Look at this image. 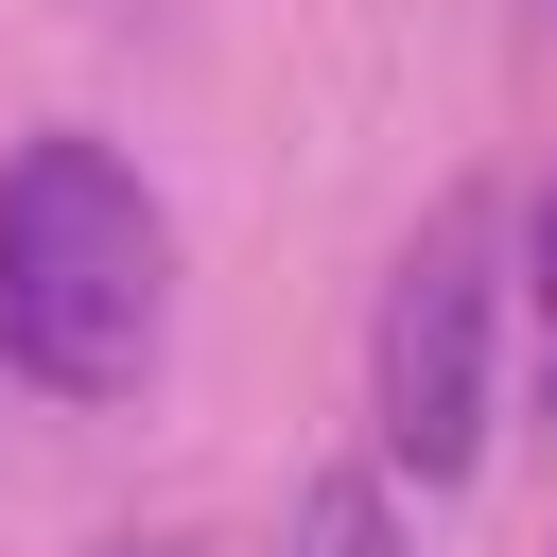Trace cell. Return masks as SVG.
<instances>
[{"label":"cell","instance_id":"cell-1","mask_svg":"<svg viewBox=\"0 0 557 557\" xmlns=\"http://www.w3.org/2000/svg\"><path fill=\"white\" fill-rule=\"evenodd\" d=\"M157 331H174V226H157V191L87 122L17 139L0 157V366L35 400H139Z\"/></svg>","mask_w":557,"mask_h":557},{"label":"cell","instance_id":"cell-2","mask_svg":"<svg viewBox=\"0 0 557 557\" xmlns=\"http://www.w3.org/2000/svg\"><path fill=\"white\" fill-rule=\"evenodd\" d=\"M366 418H383V470H418V487H453L487 453V191L418 209L383 331H366Z\"/></svg>","mask_w":557,"mask_h":557},{"label":"cell","instance_id":"cell-3","mask_svg":"<svg viewBox=\"0 0 557 557\" xmlns=\"http://www.w3.org/2000/svg\"><path fill=\"white\" fill-rule=\"evenodd\" d=\"M278 557H400L383 470H313V487H296V522H278Z\"/></svg>","mask_w":557,"mask_h":557},{"label":"cell","instance_id":"cell-4","mask_svg":"<svg viewBox=\"0 0 557 557\" xmlns=\"http://www.w3.org/2000/svg\"><path fill=\"white\" fill-rule=\"evenodd\" d=\"M540 313H557V191H540Z\"/></svg>","mask_w":557,"mask_h":557},{"label":"cell","instance_id":"cell-5","mask_svg":"<svg viewBox=\"0 0 557 557\" xmlns=\"http://www.w3.org/2000/svg\"><path fill=\"white\" fill-rule=\"evenodd\" d=\"M87 557H191V540H87Z\"/></svg>","mask_w":557,"mask_h":557}]
</instances>
